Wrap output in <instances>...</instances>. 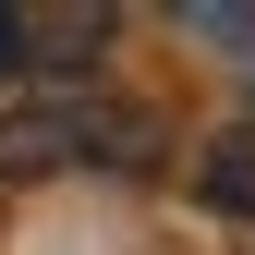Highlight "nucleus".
Masks as SVG:
<instances>
[{"mask_svg":"<svg viewBox=\"0 0 255 255\" xmlns=\"http://www.w3.org/2000/svg\"><path fill=\"white\" fill-rule=\"evenodd\" d=\"M170 134H158V110L134 98H98V85H37V98L0 110V170L37 182V170H158Z\"/></svg>","mask_w":255,"mask_h":255,"instance_id":"f257e3e1","label":"nucleus"},{"mask_svg":"<svg viewBox=\"0 0 255 255\" xmlns=\"http://www.w3.org/2000/svg\"><path fill=\"white\" fill-rule=\"evenodd\" d=\"M195 195H207L219 219H255V110L207 134V158H195Z\"/></svg>","mask_w":255,"mask_h":255,"instance_id":"f03ea898","label":"nucleus"}]
</instances>
